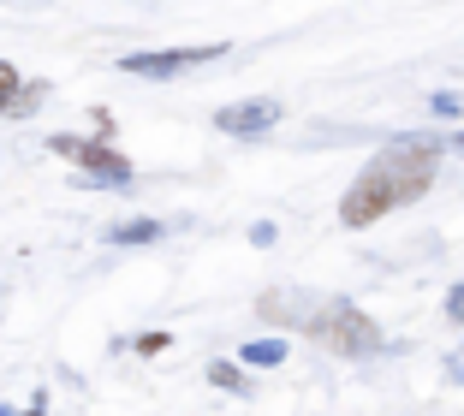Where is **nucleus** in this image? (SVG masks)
Masks as SVG:
<instances>
[{
    "label": "nucleus",
    "instance_id": "nucleus-1",
    "mask_svg": "<svg viewBox=\"0 0 464 416\" xmlns=\"http://www.w3.org/2000/svg\"><path fill=\"white\" fill-rule=\"evenodd\" d=\"M440 149H447L440 137H393V143L357 173V185L345 190L340 220H345V227H369V220H382L387 208L417 202L429 190V179H435Z\"/></svg>",
    "mask_w": 464,
    "mask_h": 416
},
{
    "label": "nucleus",
    "instance_id": "nucleus-2",
    "mask_svg": "<svg viewBox=\"0 0 464 416\" xmlns=\"http://www.w3.org/2000/svg\"><path fill=\"white\" fill-rule=\"evenodd\" d=\"M304 327L328 351H340V357H375L382 351V334H375L369 315H357V304H322L304 315Z\"/></svg>",
    "mask_w": 464,
    "mask_h": 416
},
{
    "label": "nucleus",
    "instance_id": "nucleus-3",
    "mask_svg": "<svg viewBox=\"0 0 464 416\" xmlns=\"http://www.w3.org/2000/svg\"><path fill=\"white\" fill-rule=\"evenodd\" d=\"M48 149L83 167V185H131V161H125L120 149H108V143H90V137H54Z\"/></svg>",
    "mask_w": 464,
    "mask_h": 416
},
{
    "label": "nucleus",
    "instance_id": "nucleus-4",
    "mask_svg": "<svg viewBox=\"0 0 464 416\" xmlns=\"http://www.w3.org/2000/svg\"><path fill=\"white\" fill-rule=\"evenodd\" d=\"M220 54H227V42H208V48H167V54H125L120 72H131V78H173V72L203 66V60H220Z\"/></svg>",
    "mask_w": 464,
    "mask_h": 416
},
{
    "label": "nucleus",
    "instance_id": "nucleus-5",
    "mask_svg": "<svg viewBox=\"0 0 464 416\" xmlns=\"http://www.w3.org/2000/svg\"><path fill=\"white\" fill-rule=\"evenodd\" d=\"M274 120H280V102H268V95H262V102H232V108L215 113V125L227 137H262Z\"/></svg>",
    "mask_w": 464,
    "mask_h": 416
},
{
    "label": "nucleus",
    "instance_id": "nucleus-6",
    "mask_svg": "<svg viewBox=\"0 0 464 416\" xmlns=\"http://www.w3.org/2000/svg\"><path fill=\"white\" fill-rule=\"evenodd\" d=\"M238 357H245L250 369H274V363H286V339H250Z\"/></svg>",
    "mask_w": 464,
    "mask_h": 416
},
{
    "label": "nucleus",
    "instance_id": "nucleus-7",
    "mask_svg": "<svg viewBox=\"0 0 464 416\" xmlns=\"http://www.w3.org/2000/svg\"><path fill=\"white\" fill-rule=\"evenodd\" d=\"M113 244H150V238H161V220H125V227H113L108 232Z\"/></svg>",
    "mask_w": 464,
    "mask_h": 416
},
{
    "label": "nucleus",
    "instance_id": "nucleus-8",
    "mask_svg": "<svg viewBox=\"0 0 464 416\" xmlns=\"http://www.w3.org/2000/svg\"><path fill=\"white\" fill-rule=\"evenodd\" d=\"M18 95H24V83H18V72L0 60V113H18Z\"/></svg>",
    "mask_w": 464,
    "mask_h": 416
},
{
    "label": "nucleus",
    "instance_id": "nucleus-9",
    "mask_svg": "<svg viewBox=\"0 0 464 416\" xmlns=\"http://www.w3.org/2000/svg\"><path fill=\"white\" fill-rule=\"evenodd\" d=\"M208 381H215V387H238V369H232V363H215V369H208Z\"/></svg>",
    "mask_w": 464,
    "mask_h": 416
},
{
    "label": "nucleus",
    "instance_id": "nucleus-10",
    "mask_svg": "<svg viewBox=\"0 0 464 416\" xmlns=\"http://www.w3.org/2000/svg\"><path fill=\"white\" fill-rule=\"evenodd\" d=\"M250 244H262V250L274 244V227H268V220H256V227H250Z\"/></svg>",
    "mask_w": 464,
    "mask_h": 416
},
{
    "label": "nucleus",
    "instance_id": "nucleus-11",
    "mask_svg": "<svg viewBox=\"0 0 464 416\" xmlns=\"http://www.w3.org/2000/svg\"><path fill=\"white\" fill-rule=\"evenodd\" d=\"M30 416H48V399H36V404H30Z\"/></svg>",
    "mask_w": 464,
    "mask_h": 416
},
{
    "label": "nucleus",
    "instance_id": "nucleus-12",
    "mask_svg": "<svg viewBox=\"0 0 464 416\" xmlns=\"http://www.w3.org/2000/svg\"><path fill=\"white\" fill-rule=\"evenodd\" d=\"M452 149H464V137H452Z\"/></svg>",
    "mask_w": 464,
    "mask_h": 416
},
{
    "label": "nucleus",
    "instance_id": "nucleus-13",
    "mask_svg": "<svg viewBox=\"0 0 464 416\" xmlns=\"http://www.w3.org/2000/svg\"><path fill=\"white\" fill-rule=\"evenodd\" d=\"M0 416H18V411H6V404H0Z\"/></svg>",
    "mask_w": 464,
    "mask_h": 416
}]
</instances>
